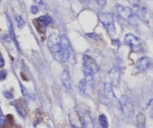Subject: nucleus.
Masks as SVG:
<instances>
[{"label": "nucleus", "mask_w": 153, "mask_h": 128, "mask_svg": "<svg viewBox=\"0 0 153 128\" xmlns=\"http://www.w3.org/2000/svg\"><path fill=\"white\" fill-rule=\"evenodd\" d=\"M100 20L103 26L105 28L109 36L113 37L116 34L114 16L110 13H102L100 15Z\"/></svg>", "instance_id": "f257e3e1"}, {"label": "nucleus", "mask_w": 153, "mask_h": 128, "mask_svg": "<svg viewBox=\"0 0 153 128\" xmlns=\"http://www.w3.org/2000/svg\"><path fill=\"white\" fill-rule=\"evenodd\" d=\"M119 105L121 108L123 114L126 118H131L134 115V107L131 99L126 95H123L120 98Z\"/></svg>", "instance_id": "f03ea898"}, {"label": "nucleus", "mask_w": 153, "mask_h": 128, "mask_svg": "<svg viewBox=\"0 0 153 128\" xmlns=\"http://www.w3.org/2000/svg\"><path fill=\"white\" fill-rule=\"evenodd\" d=\"M72 49L68 38L65 35L61 37V51L59 52V56L63 62L68 61L71 55Z\"/></svg>", "instance_id": "7ed1b4c3"}, {"label": "nucleus", "mask_w": 153, "mask_h": 128, "mask_svg": "<svg viewBox=\"0 0 153 128\" xmlns=\"http://www.w3.org/2000/svg\"><path fill=\"white\" fill-rule=\"evenodd\" d=\"M125 43L134 52L140 51L142 49L143 41L140 38L132 34H127L125 37Z\"/></svg>", "instance_id": "20e7f679"}, {"label": "nucleus", "mask_w": 153, "mask_h": 128, "mask_svg": "<svg viewBox=\"0 0 153 128\" xmlns=\"http://www.w3.org/2000/svg\"><path fill=\"white\" fill-rule=\"evenodd\" d=\"M49 51L53 54H59L61 51V37L56 34H52L47 40Z\"/></svg>", "instance_id": "39448f33"}, {"label": "nucleus", "mask_w": 153, "mask_h": 128, "mask_svg": "<svg viewBox=\"0 0 153 128\" xmlns=\"http://www.w3.org/2000/svg\"><path fill=\"white\" fill-rule=\"evenodd\" d=\"M117 12L118 15L120 16L122 19L128 21L130 24L133 25L135 22L134 18V14L132 13V10L131 8L128 7H123V6L118 5L117 6Z\"/></svg>", "instance_id": "423d86ee"}, {"label": "nucleus", "mask_w": 153, "mask_h": 128, "mask_svg": "<svg viewBox=\"0 0 153 128\" xmlns=\"http://www.w3.org/2000/svg\"><path fill=\"white\" fill-rule=\"evenodd\" d=\"M133 14L138 16L140 19L144 21H149L150 19V13L146 7L144 6L140 5V4H134L133 8L131 9Z\"/></svg>", "instance_id": "0eeeda50"}, {"label": "nucleus", "mask_w": 153, "mask_h": 128, "mask_svg": "<svg viewBox=\"0 0 153 128\" xmlns=\"http://www.w3.org/2000/svg\"><path fill=\"white\" fill-rule=\"evenodd\" d=\"M104 91L105 95L109 102L115 106H120L119 101L117 100V97H115L114 92L113 90V85L111 82H105L104 84Z\"/></svg>", "instance_id": "6e6552de"}, {"label": "nucleus", "mask_w": 153, "mask_h": 128, "mask_svg": "<svg viewBox=\"0 0 153 128\" xmlns=\"http://www.w3.org/2000/svg\"><path fill=\"white\" fill-rule=\"evenodd\" d=\"M151 65V59L149 57H142L139 58L136 62V68L138 71H145Z\"/></svg>", "instance_id": "1a4fd4ad"}, {"label": "nucleus", "mask_w": 153, "mask_h": 128, "mask_svg": "<svg viewBox=\"0 0 153 128\" xmlns=\"http://www.w3.org/2000/svg\"><path fill=\"white\" fill-rule=\"evenodd\" d=\"M120 77V67L119 64H115L110 72V79L112 85H118Z\"/></svg>", "instance_id": "9d476101"}, {"label": "nucleus", "mask_w": 153, "mask_h": 128, "mask_svg": "<svg viewBox=\"0 0 153 128\" xmlns=\"http://www.w3.org/2000/svg\"><path fill=\"white\" fill-rule=\"evenodd\" d=\"M83 64H86L91 70L93 73H97L100 70V67H99L98 64H97V61H95L94 58L90 55H85L83 56Z\"/></svg>", "instance_id": "9b49d317"}, {"label": "nucleus", "mask_w": 153, "mask_h": 128, "mask_svg": "<svg viewBox=\"0 0 153 128\" xmlns=\"http://www.w3.org/2000/svg\"><path fill=\"white\" fill-rule=\"evenodd\" d=\"M83 72L84 74H85V81H86V83L88 84L89 86L92 87L94 86V76H93V72L86 64H83Z\"/></svg>", "instance_id": "f8f14e48"}, {"label": "nucleus", "mask_w": 153, "mask_h": 128, "mask_svg": "<svg viewBox=\"0 0 153 128\" xmlns=\"http://www.w3.org/2000/svg\"><path fill=\"white\" fill-rule=\"evenodd\" d=\"M70 122L73 128H82V118L76 112H72L70 115Z\"/></svg>", "instance_id": "ddd939ff"}, {"label": "nucleus", "mask_w": 153, "mask_h": 128, "mask_svg": "<svg viewBox=\"0 0 153 128\" xmlns=\"http://www.w3.org/2000/svg\"><path fill=\"white\" fill-rule=\"evenodd\" d=\"M35 22L40 28H45L52 22V18L48 15H43V16H40L37 18L35 19Z\"/></svg>", "instance_id": "4468645a"}, {"label": "nucleus", "mask_w": 153, "mask_h": 128, "mask_svg": "<svg viewBox=\"0 0 153 128\" xmlns=\"http://www.w3.org/2000/svg\"><path fill=\"white\" fill-rule=\"evenodd\" d=\"M61 80L63 86L65 87L67 89H70L71 88V82H70V76L68 70L65 69L63 70L62 73L61 75Z\"/></svg>", "instance_id": "2eb2a0df"}, {"label": "nucleus", "mask_w": 153, "mask_h": 128, "mask_svg": "<svg viewBox=\"0 0 153 128\" xmlns=\"http://www.w3.org/2000/svg\"><path fill=\"white\" fill-rule=\"evenodd\" d=\"M6 19H7V27H8V30H9V36H10V39H11V40L14 42L15 46H16L17 49H19V44H18L17 40H16V36H15L14 30H13V25H12V22L7 15H6Z\"/></svg>", "instance_id": "dca6fc26"}, {"label": "nucleus", "mask_w": 153, "mask_h": 128, "mask_svg": "<svg viewBox=\"0 0 153 128\" xmlns=\"http://www.w3.org/2000/svg\"><path fill=\"white\" fill-rule=\"evenodd\" d=\"M82 127L83 128H94V122L91 118V117L89 115H85L82 118Z\"/></svg>", "instance_id": "f3484780"}, {"label": "nucleus", "mask_w": 153, "mask_h": 128, "mask_svg": "<svg viewBox=\"0 0 153 128\" xmlns=\"http://www.w3.org/2000/svg\"><path fill=\"white\" fill-rule=\"evenodd\" d=\"M137 124L140 128H143L146 125V117L143 113H138L136 116Z\"/></svg>", "instance_id": "a211bd4d"}, {"label": "nucleus", "mask_w": 153, "mask_h": 128, "mask_svg": "<svg viewBox=\"0 0 153 128\" xmlns=\"http://www.w3.org/2000/svg\"><path fill=\"white\" fill-rule=\"evenodd\" d=\"M99 123L102 128H108V121L107 117L104 114H101L99 116Z\"/></svg>", "instance_id": "6ab92c4d"}, {"label": "nucleus", "mask_w": 153, "mask_h": 128, "mask_svg": "<svg viewBox=\"0 0 153 128\" xmlns=\"http://www.w3.org/2000/svg\"><path fill=\"white\" fill-rule=\"evenodd\" d=\"M86 86H87V83L85 79H82V80H80V82H79V85H78L80 94H85V91H86Z\"/></svg>", "instance_id": "aec40b11"}, {"label": "nucleus", "mask_w": 153, "mask_h": 128, "mask_svg": "<svg viewBox=\"0 0 153 128\" xmlns=\"http://www.w3.org/2000/svg\"><path fill=\"white\" fill-rule=\"evenodd\" d=\"M16 23H17V26L19 27V28H22V27L25 25V21L22 19V16H19V15H17V16H16Z\"/></svg>", "instance_id": "412c9836"}, {"label": "nucleus", "mask_w": 153, "mask_h": 128, "mask_svg": "<svg viewBox=\"0 0 153 128\" xmlns=\"http://www.w3.org/2000/svg\"><path fill=\"white\" fill-rule=\"evenodd\" d=\"M7 121H8V119H7V116L0 114V127H4L7 124Z\"/></svg>", "instance_id": "4be33fe9"}, {"label": "nucleus", "mask_w": 153, "mask_h": 128, "mask_svg": "<svg viewBox=\"0 0 153 128\" xmlns=\"http://www.w3.org/2000/svg\"><path fill=\"white\" fill-rule=\"evenodd\" d=\"M39 9H38V7L36 5H32L31 7H30V11H31V13H33V14H36V13L38 12Z\"/></svg>", "instance_id": "5701e85b"}, {"label": "nucleus", "mask_w": 153, "mask_h": 128, "mask_svg": "<svg viewBox=\"0 0 153 128\" xmlns=\"http://www.w3.org/2000/svg\"><path fill=\"white\" fill-rule=\"evenodd\" d=\"M3 94H4V97L7 99L13 98V94H11V92H10V91H4V92H3Z\"/></svg>", "instance_id": "b1692460"}, {"label": "nucleus", "mask_w": 153, "mask_h": 128, "mask_svg": "<svg viewBox=\"0 0 153 128\" xmlns=\"http://www.w3.org/2000/svg\"><path fill=\"white\" fill-rule=\"evenodd\" d=\"M6 76H7V73H6L5 71L0 70V80H3V79H5Z\"/></svg>", "instance_id": "393cba45"}, {"label": "nucleus", "mask_w": 153, "mask_h": 128, "mask_svg": "<svg viewBox=\"0 0 153 128\" xmlns=\"http://www.w3.org/2000/svg\"><path fill=\"white\" fill-rule=\"evenodd\" d=\"M20 87H21V91H22V94H23L24 97H27V96L28 95V91H27L26 88H24L22 85H21Z\"/></svg>", "instance_id": "a878e982"}, {"label": "nucleus", "mask_w": 153, "mask_h": 128, "mask_svg": "<svg viewBox=\"0 0 153 128\" xmlns=\"http://www.w3.org/2000/svg\"><path fill=\"white\" fill-rule=\"evenodd\" d=\"M4 65V60L2 58V55H1V52H0V67H3Z\"/></svg>", "instance_id": "bb28decb"}, {"label": "nucleus", "mask_w": 153, "mask_h": 128, "mask_svg": "<svg viewBox=\"0 0 153 128\" xmlns=\"http://www.w3.org/2000/svg\"><path fill=\"white\" fill-rule=\"evenodd\" d=\"M96 1L101 6H104L106 4V0H96Z\"/></svg>", "instance_id": "cd10ccee"}, {"label": "nucleus", "mask_w": 153, "mask_h": 128, "mask_svg": "<svg viewBox=\"0 0 153 128\" xmlns=\"http://www.w3.org/2000/svg\"><path fill=\"white\" fill-rule=\"evenodd\" d=\"M34 1L37 4H41L42 3V0H34Z\"/></svg>", "instance_id": "c85d7f7f"}, {"label": "nucleus", "mask_w": 153, "mask_h": 128, "mask_svg": "<svg viewBox=\"0 0 153 128\" xmlns=\"http://www.w3.org/2000/svg\"><path fill=\"white\" fill-rule=\"evenodd\" d=\"M81 1H82L83 2H88V1H90V0H81Z\"/></svg>", "instance_id": "c756f323"}, {"label": "nucleus", "mask_w": 153, "mask_h": 128, "mask_svg": "<svg viewBox=\"0 0 153 128\" xmlns=\"http://www.w3.org/2000/svg\"><path fill=\"white\" fill-rule=\"evenodd\" d=\"M82 128H83V127H82Z\"/></svg>", "instance_id": "7c9ffc66"}]
</instances>
